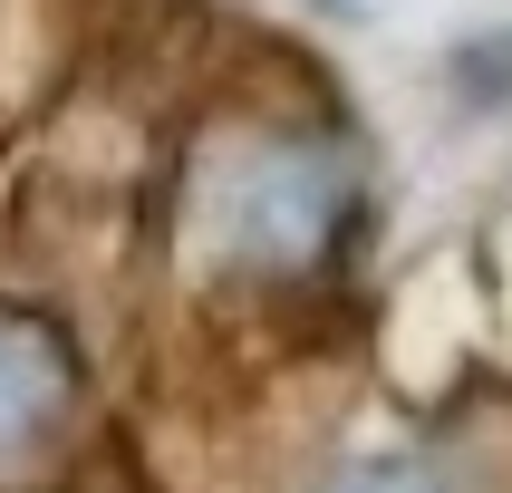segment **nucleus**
<instances>
[{"label":"nucleus","instance_id":"obj_1","mask_svg":"<svg viewBox=\"0 0 512 493\" xmlns=\"http://www.w3.org/2000/svg\"><path fill=\"white\" fill-rule=\"evenodd\" d=\"M58 406V368L29 339H0V445H29Z\"/></svg>","mask_w":512,"mask_h":493},{"label":"nucleus","instance_id":"obj_2","mask_svg":"<svg viewBox=\"0 0 512 493\" xmlns=\"http://www.w3.org/2000/svg\"><path fill=\"white\" fill-rule=\"evenodd\" d=\"M348 493H426V484H416V474H358Z\"/></svg>","mask_w":512,"mask_h":493}]
</instances>
